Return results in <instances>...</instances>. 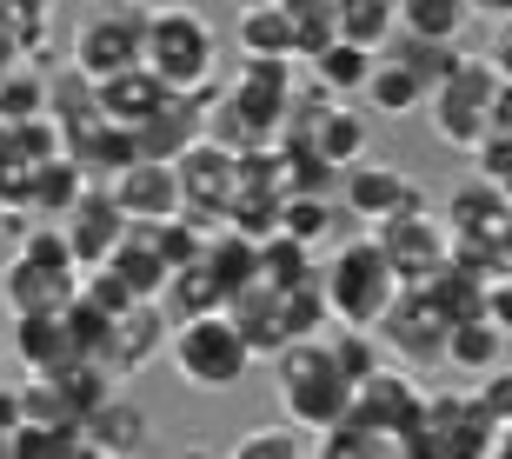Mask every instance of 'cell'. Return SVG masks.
<instances>
[{
  "label": "cell",
  "instance_id": "38",
  "mask_svg": "<svg viewBox=\"0 0 512 459\" xmlns=\"http://www.w3.org/2000/svg\"><path fill=\"white\" fill-rule=\"evenodd\" d=\"M493 47H486V67L499 74V87H512V0H493Z\"/></svg>",
  "mask_w": 512,
  "mask_h": 459
},
{
  "label": "cell",
  "instance_id": "29",
  "mask_svg": "<svg viewBox=\"0 0 512 459\" xmlns=\"http://www.w3.org/2000/svg\"><path fill=\"white\" fill-rule=\"evenodd\" d=\"M80 193H87V180H80L74 160H47V167L27 173V213H40V220H67Z\"/></svg>",
  "mask_w": 512,
  "mask_h": 459
},
{
  "label": "cell",
  "instance_id": "17",
  "mask_svg": "<svg viewBox=\"0 0 512 459\" xmlns=\"http://www.w3.org/2000/svg\"><path fill=\"white\" fill-rule=\"evenodd\" d=\"M286 147H313L333 173H353L360 160H373V153H366L373 147V120H366L353 100H333V107L306 127V140H286Z\"/></svg>",
  "mask_w": 512,
  "mask_h": 459
},
{
  "label": "cell",
  "instance_id": "34",
  "mask_svg": "<svg viewBox=\"0 0 512 459\" xmlns=\"http://www.w3.org/2000/svg\"><path fill=\"white\" fill-rule=\"evenodd\" d=\"M326 353H333V366H340V380L360 393L366 380H380L386 373V353H380V340L373 333H353V326H333L326 333Z\"/></svg>",
  "mask_w": 512,
  "mask_h": 459
},
{
  "label": "cell",
  "instance_id": "31",
  "mask_svg": "<svg viewBox=\"0 0 512 459\" xmlns=\"http://www.w3.org/2000/svg\"><path fill=\"white\" fill-rule=\"evenodd\" d=\"M313 459H406V440L373 433V426H360V420H340L313 440Z\"/></svg>",
  "mask_w": 512,
  "mask_h": 459
},
{
  "label": "cell",
  "instance_id": "5",
  "mask_svg": "<svg viewBox=\"0 0 512 459\" xmlns=\"http://www.w3.org/2000/svg\"><path fill=\"white\" fill-rule=\"evenodd\" d=\"M493 107H499V74L486 67V54L466 47L453 80H439L433 94H426V127H433L439 147H453V153L473 160V153L493 140Z\"/></svg>",
  "mask_w": 512,
  "mask_h": 459
},
{
  "label": "cell",
  "instance_id": "43",
  "mask_svg": "<svg viewBox=\"0 0 512 459\" xmlns=\"http://www.w3.org/2000/svg\"><path fill=\"white\" fill-rule=\"evenodd\" d=\"M80 459H100V453H80Z\"/></svg>",
  "mask_w": 512,
  "mask_h": 459
},
{
  "label": "cell",
  "instance_id": "10",
  "mask_svg": "<svg viewBox=\"0 0 512 459\" xmlns=\"http://www.w3.org/2000/svg\"><path fill=\"white\" fill-rule=\"evenodd\" d=\"M373 340H380L386 366H399V373L446 360V320H439V313L419 300V293H399V300L386 306V320L373 326Z\"/></svg>",
  "mask_w": 512,
  "mask_h": 459
},
{
  "label": "cell",
  "instance_id": "24",
  "mask_svg": "<svg viewBox=\"0 0 512 459\" xmlns=\"http://www.w3.org/2000/svg\"><path fill=\"white\" fill-rule=\"evenodd\" d=\"M473 20L479 7H466V0H399V34L426 40V47H466Z\"/></svg>",
  "mask_w": 512,
  "mask_h": 459
},
{
  "label": "cell",
  "instance_id": "1",
  "mask_svg": "<svg viewBox=\"0 0 512 459\" xmlns=\"http://www.w3.org/2000/svg\"><path fill=\"white\" fill-rule=\"evenodd\" d=\"M220 60H227V47H220V34H213V20L200 7H147V54H140V67L173 100H200L207 87H220Z\"/></svg>",
  "mask_w": 512,
  "mask_h": 459
},
{
  "label": "cell",
  "instance_id": "37",
  "mask_svg": "<svg viewBox=\"0 0 512 459\" xmlns=\"http://www.w3.org/2000/svg\"><path fill=\"white\" fill-rule=\"evenodd\" d=\"M473 413H479L486 433H506V426H512V366H499V373L473 380Z\"/></svg>",
  "mask_w": 512,
  "mask_h": 459
},
{
  "label": "cell",
  "instance_id": "23",
  "mask_svg": "<svg viewBox=\"0 0 512 459\" xmlns=\"http://www.w3.org/2000/svg\"><path fill=\"white\" fill-rule=\"evenodd\" d=\"M506 353H512V340L499 333L493 320H486V313H479V320L446 326V360H439V366H459V373L486 380V373H499V366H506Z\"/></svg>",
  "mask_w": 512,
  "mask_h": 459
},
{
  "label": "cell",
  "instance_id": "40",
  "mask_svg": "<svg viewBox=\"0 0 512 459\" xmlns=\"http://www.w3.org/2000/svg\"><path fill=\"white\" fill-rule=\"evenodd\" d=\"M493 459H512V426H506V433H493Z\"/></svg>",
  "mask_w": 512,
  "mask_h": 459
},
{
  "label": "cell",
  "instance_id": "41",
  "mask_svg": "<svg viewBox=\"0 0 512 459\" xmlns=\"http://www.w3.org/2000/svg\"><path fill=\"white\" fill-rule=\"evenodd\" d=\"M173 459H220V453H213V446H180Z\"/></svg>",
  "mask_w": 512,
  "mask_h": 459
},
{
  "label": "cell",
  "instance_id": "14",
  "mask_svg": "<svg viewBox=\"0 0 512 459\" xmlns=\"http://www.w3.org/2000/svg\"><path fill=\"white\" fill-rule=\"evenodd\" d=\"M167 340H173V326H167L160 306H127L114 320V333H107L100 366H107L114 380H133V373H147L153 360H167Z\"/></svg>",
  "mask_w": 512,
  "mask_h": 459
},
{
  "label": "cell",
  "instance_id": "2",
  "mask_svg": "<svg viewBox=\"0 0 512 459\" xmlns=\"http://www.w3.org/2000/svg\"><path fill=\"white\" fill-rule=\"evenodd\" d=\"M320 300L326 320L353 326V333H373L386 320V306L399 300V280L386 267V253L373 247V233H353V240L320 253Z\"/></svg>",
  "mask_w": 512,
  "mask_h": 459
},
{
  "label": "cell",
  "instance_id": "3",
  "mask_svg": "<svg viewBox=\"0 0 512 459\" xmlns=\"http://www.w3.org/2000/svg\"><path fill=\"white\" fill-rule=\"evenodd\" d=\"M273 400H280V420L306 440H320L326 426H340L353 413V386L340 380V366L326 353V340L286 346L273 360Z\"/></svg>",
  "mask_w": 512,
  "mask_h": 459
},
{
  "label": "cell",
  "instance_id": "13",
  "mask_svg": "<svg viewBox=\"0 0 512 459\" xmlns=\"http://www.w3.org/2000/svg\"><path fill=\"white\" fill-rule=\"evenodd\" d=\"M60 240H67V253L80 260V273H100L107 267V253L127 240V220H120V207H114V193L107 187H87L67 207V220H60Z\"/></svg>",
  "mask_w": 512,
  "mask_h": 459
},
{
  "label": "cell",
  "instance_id": "42",
  "mask_svg": "<svg viewBox=\"0 0 512 459\" xmlns=\"http://www.w3.org/2000/svg\"><path fill=\"white\" fill-rule=\"evenodd\" d=\"M499 200H506V213H512V187H499Z\"/></svg>",
  "mask_w": 512,
  "mask_h": 459
},
{
  "label": "cell",
  "instance_id": "45",
  "mask_svg": "<svg viewBox=\"0 0 512 459\" xmlns=\"http://www.w3.org/2000/svg\"><path fill=\"white\" fill-rule=\"evenodd\" d=\"M0 360H7V353H0Z\"/></svg>",
  "mask_w": 512,
  "mask_h": 459
},
{
  "label": "cell",
  "instance_id": "33",
  "mask_svg": "<svg viewBox=\"0 0 512 459\" xmlns=\"http://www.w3.org/2000/svg\"><path fill=\"white\" fill-rule=\"evenodd\" d=\"M286 27H293V60H313L340 40V0H286Z\"/></svg>",
  "mask_w": 512,
  "mask_h": 459
},
{
  "label": "cell",
  "instance_id": "28",
  "mask_svg": "<svg viewBox=\"0 0 512 459\" xmlns=\"http://www.w3.org/2000/svg\"><path fill=\"white\" fill-rule=\"evenodd\" d=\"M340 200H286L280 207V233L286 240H300L306 253H326V247H340Z\"/></svg>",
  "mask_w": 512,
  "mask_h": 459
},
{
  "label": "cell",
  "instance_id": "32",
  "mask_svg": "<svg viewBox=\"0 0 512 459\" xmlns=\"http://www.w3.org/2000/svg\"><path fill=\"white\" fill-rule=\"evenodd\" d=\"M366 107L373 114H386V120H413V114H426V87H419L406 67H393V60H380L373 67V80H366Z\"/></svg>",
  "mask_w": 512,
  "mask_h": 459
},
{
  "label": "cell",
  "instance_id": "16",
  "mask_svg": "<svg viewBox=\"0 0 512 459\" xmlns=\"http://www.w3.org/2000/svg\"><path fill=\"white\" fill-rule=\"evenodd\" d=\"M433 207H439V227H446L453 247H493V233L512 220L506 200H499L486 180H459V187H446V200H433Z\"/></svg>",
  "mask_w": 512,
  "mask_h": 459
},
{
  "label": "cell",
  "instance_id": "4",
  "mask_svg": "<svg viewBox=\"0 0 512 459\" xmlns=\"http://www.w3.org/2000/svg\"><path fill=\"white\" fill-rule=\"evenodd\" d=\"M80 260L67 253L60 227H34L27 240L14 247L7 273H0V306L7 320H27V313H67L80 300Z\"/></svg>",
  "mask_w": 512,
  "mask_h": 459
},
{
  "label": "cell",
  "instance_id": "22",
  "mask_svg": "<svg viewBox=\"0 0 512 459\" xmlns=\"http://www.w3.org/2000/svg\"><path fill=\"white\" fill-rule=\"evenodd\" d=\"M233 47H240V60H293L286 0H247L233 14Z\"/></svg>",
  "mask_w": 512,
  "mask_h": 459
},
{
  "label": "cell",
  "instance_id": "21",
  "mask_svg": "<svg viewBox=\"0 0 512 459\" xmlns=\"http://www.w3.org/2000/svg\"><path fill=\"white\" fill-rule=\"evenodd\" d=\"M227 320H233V333L247 340L253 360H280V353H286V300H280V293H266V287L233 293Z\"/></svg>",
  "mask_w": 512,
  "mask_h": 459
},
{
  "label": "cell",
  "instance_id": "26",
  "mask_svg": "<svg viewBox=\"0 0 512 459\" xmlns=\"http://www.w3.org/2000/svg\"><path fill=\"white\" fill-rule=\"evenodd\" d=\"M320 280V253H306L300 240H286V233H273V240H260V287L266 293H306Z\"/></svg>",
  "mask_w": 512,
  "mask_h": 459
},
{
  "label": "cell",
  "instance_id": "44",
  "mask_svg": "<svg viewBox=\"0 0 512 459\" xmlns=\"http://www.w3.org/2000/svg\"><path fill=\"white\" fill-rule=\"evenodd\" d=\"M0 459H7V446H0Z\"/></svg>",
  "mask_w": 512,
  "mask_h": 459
},
{
  "label": "cell",
  "instance_id": "9",
  "mask_svg": "<svg viewBox=\"0 0 512 459\" xmlns=\"http://www.w3.org/2000/svg\"><path fill=\"white\" fill-rule=\"evenodd\" d=\"M373 247L386 253V267H393L399 293H426L439 280V267L453 260V240H446V227H439V207L406 213V220L380 227V233H373Z\"/></svg>",
  "mask_w": 512,
  "mask_h": 459
},
{
  "label": "cell",
  "instance_id": "30",
  "mask_svg": "<svg viewBox=\"0 0 512 459\" xmlns=\"http://www.w3.org/2000/svg\"><path fill=\"white\" fill-rule=\"evenodd\" d=\"M399 34V0H340V40L360 54H380Z\"/></svg>",
  "mask_w": 512,
  "mask_h": 459
},
{
  "label": "cell",
  "instance_id": "25",
  "mask_svg": "<svg viewBox=\"0 0 512 459\" xmlns=\"http://www.w3.org/2000/svg\"><path fill=\"white\" fill-rule=\"evenodd\" d=\"M373 67H380V54H360V47L333 40L326 54L306 60V80H313L326 100H360V94H366V80H373Z\"/></svg>",
  "mask_w": 512,
  "mask_h": 459
},
{
  "label": "cell",
  "instance_id": "19",
  "mask_svg": "<svg viewBox=\"0 0 512 459\" xmlns=\"http://www.w3.org/2000/svg\"><path fill=\"white\" fill-rule=\"evenodd\" d=\"M80 446L100 459H140L153 446V420H147V406H133L127 393H114V400L100 406L94 420L80 426Z\"/></svg>",
  "mask_w": 512,
  "mask_h": 459
},
{
  "label": "cell",
  "instance_id": "11",
  "mask_svg": "<svg viewBox=\"0 0 512 459\" xmlns=\"http://www.w3.org/2000/svg\"><path fill=\"white\" fill-rule=\"evenodd\" d=\"M293 87H300L293 60H240L233 80H227V100L247 114L253 134L280 140V120H286V107H293Z\"/></svg>",
  "mask_w": 512,
  "mask_h": 459
},
{
  "label": "cell",
  "instance_id": "36",
  "mask_svg": "<svg viewBox=\"0 0 512 459\" xmlns=\"http://www.w3.org/2000/svg\"><path fill=\"white\" fill-rule=\"evenodd\" d=\"M220 459H313V440L293 433L286 420H260V426H247Z\"/></svg>",
  "mask_w": 512,
  "mask_h": 459
},
{
  "label": "cell",
  "instance_id": "15",
  "mask_svg": "<svg viewBox=\"0 0 512 459\" xmlns=\"http://www.w3.org/2000/svg\"><path fill=\"white\" fill-rule=\"evenodd\" d=\"M107 193H114V207H120L127 227H167V220H180V180H173V167L133 160Z\"/></svg>",
  "mask_w": 512,
  "mask_h": 459
},
{
  "label": "cell",
  "instance_id": "20",
  "mask_svg": "<svg viewBox=\"0 0 512 459\" xmlns=\"http://www.w3.org/2000/svg\"><path fill=\"white\" fill-rule=\"evenodd\" d=\"M94 100H100V127H114V134H140L160 107H167V87L147 74V67H133V74H114V80H100L94 87Z\"/></svg>",
  "mask_w": 512,
  "mask_h": 459
},
{
  "label": "cell",
  "instance_id": "18",
  "mask_svg": "<svg viewBox=\"0 0 512 459\" xmlns=\"http://www.w3.org/2000/svg\"><path fill=\"white\" fill-rule=\"evenodd\" d=\"M7 353L27 380L40 373H60L74 366V340H67V313H27V320H7Z\"/></svg>",
  "mask_w": 512,
  "mask_h": 459
},
{
  "label": "cell",
  "instance_id": "12",
  "mask_svg": "<svg viewBox=\"0 0 512 459\" xmlns=\"http://www.w3.org/2000/svg\"><path fill=\"white\" fill-rule=\"evenodd\" d=\"M419 413H426V386H419L413 373L386 366L380 380H366L360 393H353V413H346V420L373 426V433H393V440H413Z\"/></svg>",
  "mask_w": 512,
  "mask_h": 459
},
{
  "label": "cell",
  "instance_id": "7",
  "mask_svg": "<svg viewBox=\"0 0 512 459\" xmlns=\"http://www.w3.org/2000/svg\"><path fill=\"white\" fill-rule=\"evenodd\" d=\"M147 54V7H94L67 27V67L80 80H114V74H133Z\"/></svg>",
  "mask_w": 512,
  "mask_h": 459
},
{
  "label": "cell",
  "instance_id": "27",
  "mask_svg": "<svg viewBox=\"0 0 512 459\" xmlns=\"http://www.w3.org/2000/svg\"><path fill=\"white\" fill-rule=\"evenodd\" d=\"M200 267L213 273V280H220V293H247V287H260V247H253V240H240V233H213L207 240V253H200Z\"/></svg>",
  "mask_w": 512,
  "mask_h": 459
},
{
  "label": "cell",
  "instance_id": "8",
  "mask_svg": "<svg viewBox=\"0 0 512 459\" xmlns=\"http://www.w3.org/2000/svg\"><path fill=\"white\" fill-rule=\"evenodd\" d=\"M433 207V193L419 187L413 173L386 167V160H360L353 173H340V213L346 220H360V227H393L406 213H426Z\"/></svg>",
  "mask_w": 512,
  "mask_h": 459
},
{
  "label": "cell",
  "instance_id": "39",
  "mask_svg": "<svg viewBox=\"0 0 512 459\" xmlns=\"http://www.w3.org/2000/svg\"><path fill=\"white\" fill-rule=\"evenodd\" d=\"M27 426V406H20V380H0V446Z\"/></svg>",
  "mask_w": 512,
  "mask_h": 459
},
{
  "label": "cell",
  "instance_id": "6",
  "mask_svg": "<svg viewBox=\"0 0 512 459\" xmlns=\"http://www.w3.org/2000/svg\"><path fill=\"white\" fill-rule=\"evenodd\" d=\"M167 366H173V380L193 386V393H233V386L253 373V353H247V340L233 333L227 313H213V320L173 326Z\"/></svg>",
  "mask_w": 512,
  "mask_h": 459
},
{
  "label": "cell",
  "instance_id": "35",
  "mask_svg": "<svg viewBox=\"0 0 512 459\" xmlns=\"http://www.w3.org/2000/svg\"><path fill=\"white\" fill-rule=\"evenodd\" d=\"M27 120H47V74L20 60L0 74V127H27Z\"/></svg>",
  "mask_w": 512,
  "mask_h": 459
}]
</instances>
